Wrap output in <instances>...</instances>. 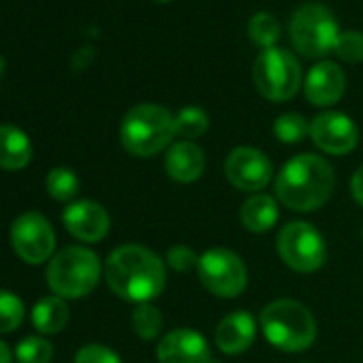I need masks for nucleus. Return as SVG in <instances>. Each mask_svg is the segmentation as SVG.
Listing matches in <instances>:
<instances>
[{
  "instance_id": "f257e3e1",
  "label": "nucleus",
  "mask_w": 363,
  "mask_h": 363,
  "mask_svg": "<svg viewBox=\"0 0 363 363\" xmlns=\"http://www.w3.org/2000/svg\"><path fill=\"white\" fill-rule=\"evenodd\" d=\"M107 286L124 301L150 303L167 284L162 259L145 246L126 244L109 252L105 261Z\"/></svg>"
},
{
  "instance_id": "f03ea898",
  "label": "nucleus",
  "mask_w": 363,
  "mask_h": 363,
  "mask_svg": "<svg viewBox=\"0 0 363 363\" xmlns=\"http://www.w3.org/2000/svg\"><path fill=\"white\" fill-rule=\"evenodd\" d=\"M335 189L333 167L316 154L293 156L276 175V197L293 212L323 208Z\"/></svg>"
},
{
  "instance_id": "7ed1b4c3",
  "label": "nucleus",
  "mask_w": 363,
  "mask_h": 363,
  "mask_svg": "<svg viewBox=\"0 0 363 363\" xmlns=\"http://www.w3.org/2000/svg\"><path fill=\"white\" fill-rule=\"evenodd\" d=\"M175 137V116L162 105L141 103L126 111L120 124V141L124 150L137 158H150L171 147Z\"/></svg>"
},
{
  "instance_id": "20e7f679",
  "label": "nucleus",
  "mask_w": 363,
  "mask_h": 363,
  "mask_svg": "<svg viewBox=\"0 0 363 363\" xmlns=\"http://www.w3.org/2000/svg\"><path fill=\"white\" fill-rule=\"evenodd\" d=\"M265 340L284 352H303L316 340L314 314L295 299H276L259 316Z\"/></svg>"
},
{
  "instance_id": "39448f33",
  "label": "nucleus",
  "mask_w": 363,
  "mask_h": 363,
  "mask_svg": "<svg viewBox=\"0 0 363 363\" xmlns=\"http://www.w3.org/2000/svg\"><path fill=\"white\" fill-rule=\"evenodd\" d=\"M101 259L86 246H67L48 263V286L62 299H82L90 295L101 280Z\"/></svg>"
},
{
  "instance_id": "423d86ee",
  "label": "nucleus",
  "mask_w": 363,
  "mask_h": 363,
  "mask_svg": "<svg viewBox=\"0 0 363 363\" xmlns=\"http://www.w3.org/2000/svg\"><path fill=\"white\" fill-rule=\"evenodd\" d=\"M289 35L293 48L301 56L323 58L335 50V43L342 33L337 28V20L325 5L308 3L293 13L289 24Z\"/></svg>"
},
{
  "instance_id": "0eeeda50",
  "label": "nucleus",
  "mask_w": 363,
  "mask_h": 363,
  "mask_svg": "<svg viewBox=\"0 0 363 363\" xmlns=\"http://www.w3.org/2000/svg\"><path fill=\"white\" fill-rule=\"evenodd\" d=\"M252 79L263 99L284 103L293 99L301 86V67L291 52L269 48L257 56L252 67Z\"/></svg>"
},
{
  "instance_id": "6e6552de",
  "label": "nucleus",
  "mask_w": 363,
  "mask_h": 363,
  "mask_svg": "<svg viewBox=\"0 0 363 363\" xmlns=\"http://www.w3.org/2000/svg\"><path fill=\"white\" fill-rule=\"evenodd\" d=\"M276 248L282 263L299 274H312L327 261V246L320 231L303 220L284 225L278 233Z\"/></svg>"
},
{
  "instance_id": "1a4fd4ad",
  "label": "nucleus",
  "mask_w": 363,
  "mask_h": 363,
  "mask_svg": "<svg viewBox=\"0 0 363 363\" xmlns=\"http://www.w3.org/2000/svg\"><path fill=\"white\" fill-rule=\"evenodd\" d=\"M201 284L220 299H235L248 284V269L240 255L229 248H210L199 257Z\"/></svg>"
},
{
  "instance_id": "9d476101",
  "label": "nucleus",
  "mask_w": 363,
  "mask_h": 363,
  "mask_svg": "<svg viewBox=\"0 0 363 363\" xmlns=\"http://www.w3.org/2000/svg\"><path fill=\"white\" fill-rule=\"evenodd\" d=\"M13 252L28 265H41L54 257L56 233L52 223L39 212L20 214L9 231Z\"/></svg>"
},
{
  "instance_id": "9b49d317",
  "label": "nucleus",
  "mask_w": 363,
  "mask_h": 363,
  "mask_svg": "<svg viewBox=\"0 0 363 363\" xmlns=\"http://www.w3.org/2000/svg\"><path fill=\"white\" fill-rule=\"evenodd\" d=\"M225 175L231 186L242 193H261L274 177V164L265 152L257 147H235L225 162Z\"/></svg>"
},
{
  "instance_id": "f8f14e48",
  "label": "nucleus",
  "mask_w": 363,
  "mask_h": 363,
  "mask_svg": "<svg viewBox=\"0 0 363 363\" xmlns=\"http://www.w3.org/2000/svg\"><path fill=\"white\" fill-rule=\"evenodd\" d=\"M310 137L314 145L331 156L348 154L359 143L357 124L342 111H323L310 122Z\"/></svg>"
},
{
  "instance_id": "ddd939ff",
  "label": "nucleus",
  "mask_w": 363,
  "mask_h": 363,
  "mask_svg": "<svg viewBox=\"0 0 363 363\" xmlns=\"http://www.w3.org/2000/svg\"><path fill=\"white\" fill-rule=\"evenodd\" d=\"M62 223L65 229L79 242L86 244H96L103 238H107L111 220L107 210L90 199H79L73 201L65 208L62 212Z\"/></svg>"
},
{
  "instance_id": "4468645a",
  "label": "nucleus",
  "mask_w": 363,
  "mask_h": 363,
  "mask_svg": "<svg viewBox=\"0 0 363 363\" xmlns=\"http://www.w3.org/2000/svg\"><path fill=\"white\" fill-rule=\"evenodd\" d=\"M158 363H210L212 352L206 337L195 329H173L156 346Z\"/></svg>"
},
{
  "instance_id": "2eb2a0df",
  "label": "nucleus",
  "mask_w": 363,
  "mask_h": 363,
  "mask_svg": "<svg viewBox=\"0 0 363 363\" xmlns=\"http://www.w3.org/2000/svg\"><path fill=\"white\" fill-rule=\"evenodd\" d=\"M346 90V75L340 65L335 62H316L306 79H303V94L308 103L316 107H331L335 105Z\"/></svg>"
},
{
  "instance_id": "dca6fc26",
  "label": "nucleus",
  "mask_w": 363,
  "mask_h": 363,
  "mask_svg": "<svg viewBox=\"0 0 363 363\" xmlns=\"http://www.w3.org/2000/svg\"><path fill=\"white\" fill-rule=\"evenodd\" d=\"M257 337V320L250 312L238 310L227 314L214 331V340L225 354H240L252 346Z\"/></svg>"
},
{
  "instance_id": "f3484780",
  "label": "nucleus",
  "mask_w": 363,
  "mask_h": 363,
  "mask_svg": "<svg viewBox=\"0 0 363 363\" xmlns=\"http://www.w3.org/2000/svg\"><path fill=\"white\" fill-rule=\"evenodd\" d=\"M164 171L173 182H179V184L197 182L206 171V152L195 141L171 143L164 156Z\"/></svg>"
},
{
  "instance_id": "a211bd4d",
  "label": "nucleus",
  "mask_w": 363,
  "mask_h": 363,
  "mask_svg": "<svg viewBox=\"0 0 363 363\" xmlns=\"http://www.w3.org/2000/svg\"><path fill=\"white\" fill-rule=\"evenodd\" d=\"M33 160L30 137L16 124H0V169L22 171Z\"/></svg>"
},
{
  "instance_id": "6ab92c4d",
  "label": "nucleus",
  "mask_w": 363,
  "mask_h": 363,
  "mask_svg": "<svg viewBox=\"0 0 363 363\" xmlns=\"http://www.w3.org/2000/svg\"><path fill=\"white\" fill-rule=\"evenodd\" d=\"M278 216L280 212H278L276 199L265 193L250 195L240 208V220L244 229H248L250 233H265L274 229V225L278 223Z\"/></svg>"
},
{
  "instance_id": "aec40b11",
  "label": "nucleus",
  "mask_w": 363,
  "mask_h": 363,
  "mask_svg": "<svg viewBox=\"0 0 363 363\" xmlns=\"http://www.w3.org/2000/svg\"><path fill=\"white\" fill-rule=\"evenodd\" d=\"M30 318H33V325L37 327V331H41L45 335L60 333L67 327V323H69V306H67V299H62L58 295L41 297L35 303Z\"/></svg>"
},
{
  "instance_id": "412c9836",
  "label": "nucleus",
  "mask_w": 363,
  "mask_h": 363,
  "mask_svg": "<svg viewBox=\"0 0 363 363\" xmlns=\"http://www.w3.org/2000/svg\"><path fill=\"white\" fill-rule=\"evenodd\" d=\"M208 128H210V116L201 107L189 105V107H182L175 113V135L182 137L184 141L203 137L208 133Z\"/></svg>"
},
{
  "instance_id": "4be33fe9",
  "label": "nucleus",
  "mask_w": 363,
  "mask_h": 363,
  "mask_svg": "<svg viewBox=\"0 0 363 363\" xmlns=\"http://www.w3.org/2000/svg\"><path fill=\"white\" fill-rule=\"evenodd\" d=\"M45 189L56 201H71L79 193V177L69 167H54L45 177Z\"/></svg>"
},
{
  "instance_id": "5701e85b",
  "label": "nucleus",
  "mask_w": 363,
  "mask_h": 363,
  "mask_svg": "<svg viewBox=\"0 0 363 363\" xmlns=\"http://www.w3.org/2000/svg\"><path fill=\"white\" fill-rule=\"evenodd\" d=\"M248 37L255 45L263 50L276 48V41L280 39V22L276 20V16L259 11L248 22Z\"/></svg>"
},
{
  "instance_id": "b1692460",
  "label": "nucleus",
  "mask_w": 363,
  "mask_h": 363,
  "mask_svg": "<svg viewBox=\"0 0 363 363\" xmlns=\"http://www.w3.org/2000/svg\"><path fill=\"white\" fill-rule=\"evenodd\" d=\"M26 318L24 301L7 289H0V333L16 331Z\"/></svg>"
},
{
  "instance_id": "393cba45",
  "label": "nucleus",
  "mask_w": 363,
  "mask_h": 363,
  "mask_svg": "<svg viewBox=\"0 0 363 363\" xmlns=\"http://www.w3.org/2000/svg\"><path fill=\"white\" fill-rule=\"evenodd\" d=\"M274 135L282 141V143H299L310 135V122L301 116V113H282L276 118L274 122Z\"/></svg>"
},
{
  "instance_id": "a878e982",
  "label": "nucleus",
  "mask_w": 363,
  "mask_h": 363,
  "mask_svg": "<svg viewBox=\"0 0 363 363\" xmlns=\"http://www.w3.org/2000/svg\"><path fill=\"white\" fill-rule=\"evenodd\" d=\"M133 329L141 340H154L162 329V314L152 303H139L130 316Z\"/></svg>"
},
{
  "instance_id": "bb28decb",
  "label": "nucleus",
  "mask_w": 363,
  "mask_h": 363,
  "mask_svg": "<svg viewBox=\"0 0 363 363\" xmlns=\"http://www.w3.org/2000/svg\"><path fill=\"white\" fill-rule=\"evenodd\" d=\"M18 363H52L54 346L43 335H28L16 348Z\"/></svg>"
},
{
  "instance_id": "cd10ccee",
  "label": "nucleus",
  "mask_w": 363,
  "mask_h": 363,
  "mask_svg": "<svg viewBox=\"0 0 363 363\" xmlns=\"http://www.w3.org/2000/svg\"><path fill=\"white\" fill-rule=\"evenodd\" d=\"M333 52L337 54L340 60H344L348 65L363 62V33H357V30L342 33Z\"/></svg>"
},
{
  "instance_id": "c85d7f7f",
  "label": "nucleus",
  "mask_w": 363,
  "mask_h": 363,
  "mask_svg": "<svg viewBox=\"0 0 363 363\" xmlns=\"http://www.w3.org/2000/svg\"><path fill=\"white\" fill-rule=\"evenodd\" d=\"M167 265L173 272L186 274V272L199 267V255L189 246H171L167 250Z\"/></svg>"
},
{
  "instance_id": "c756f323",
  "label": "nucleus",
  "mask_w": 363,
  "mask_h": 363,
  "mask_svg": "<svg viewBox=\"0 0 363 363\" xmlns=\"http://www.w3.org/2000/svg\"><path fill=\"white\" fill-rule=\"evenodd\" d=\"M73 363H122V359L105 344H86L77 350Z\"/></svg>"
},
{
  "instance_id": "7c9ffc66",
  "label": "nucleus",
  "mask_w": 363,
  "mask_h": 363,
  "mask_svg": "<svg viewBox=\"0 0 363 363\" xmlns=\"http://www.w3.org/2000/svg\"><path fill=\"white\" fill-rule=\"evenodd\" d=\"M350 193H352L354 201L363 208V164L350 177Z\"/></svg>"
},
{
  "instance_id": "2f4dec72",
  "label": "nucleus",
  "mask_w": 363,
  "mask_h": 363,
  "mask_svg": "<svg viewBox=\"0 0 363 363\" xmlns=\"http://www.w3.org/2000/svg\"><path fill=\"white\" fill-rule=\"evenodd\" d=\"M13 361V354H11V348L0 340V363H11Z\"/></svg>"
},
{
  "instance_id": "473e14b6",
  "label": "nucleus",
  "mask_w": 363,
  "mask_h": 363,
  "mask_svg": "<svg viewBox=\"0 0 363 363\" xmlns=\"http://www.w3.org/2000/svg\"><path fill=\"white\" fill-rule=\"evenodd\" d=\"M156 3H171V0H156Z\"/></svg>"
}]
</instances>
